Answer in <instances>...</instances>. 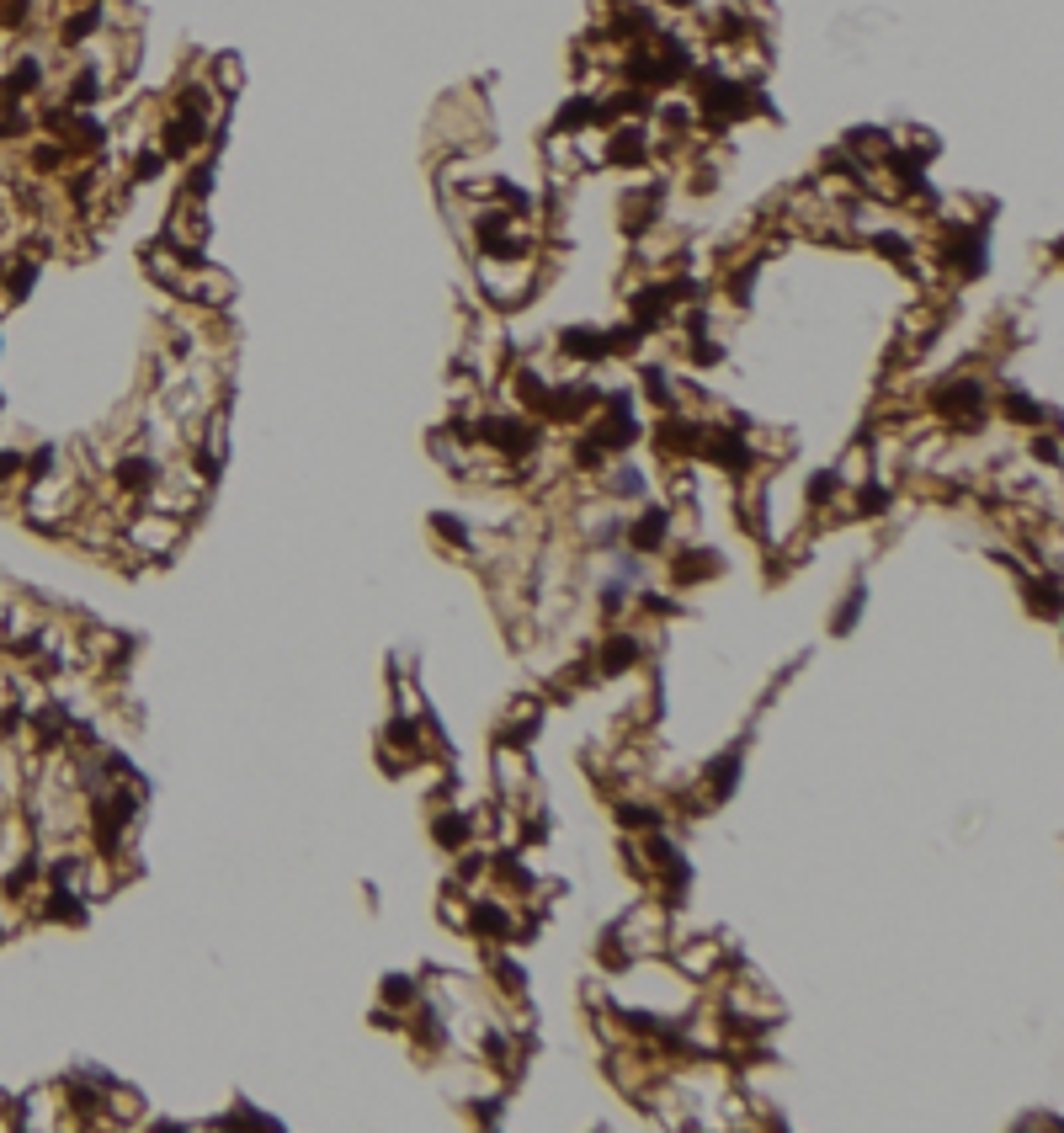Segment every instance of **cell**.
Masks as SVG:
<instances>
[{
  "label": "cell",
  "mask_w": 1064,
  "mask_h": 1133,
  "mask_svg": "<svg viewBox=\"0 0 1064 1133\" xmlns=\"http://www.w3.org/2000/svg\"><path fill=\"white\" fill-rule=\"evenodd\" d=\"M645 394L655 399V405H671V399H676V394H671V373H666V367H645Z\"/></svg>",
  "instance_id": "5"
},
{
  "label": "cell",
  "mask_w": 1064,
  "mask_h": 1133,
  "mask_svg": "<svg viewBox=\"0 0 1064 1133\" xmlns=\"http://www.w3.org/2000/svg\"><path fill=\"white\" fill-rule=\"evenodd\" d=\"M112 479H118L123 490H150V484L160 479V474H155V463H150V458H123Z\"/></svg>",
  "instance_id": "4"
},
{
  "label": "cell",
  "mask_w": 1064,
  "mask_h": 1133,
  "mask_svg": "<svg viewBox=\"0 0 1064 1133\" xmlns=\"http://www.w3.org/2000/svg\"><path fill=\"white\" fill-rule=\"evenodd\" d=\"M634 654H639V644L628 639V633H623V639H613V644H607V671H623V665H634Z\"/></svg>",
  "instance_id": "6"
},
{
  "label": "cell",
  "mask_w": 1064,
  "mask_h": 1133,
  "mask_svg": "<svg viewBox=\"0 0 1064 1133\" xmlns=\"http://www.w3.org/2000/svg\"><path fill=\"white\" fill-rule=\"evenodd\" d=\"M607 484H613V495H639V490H645V474H639V469H623V474H613Z\"/></svg>",
  "instance_id": "11"
},
{
  "label": "cell",
  "mask_w": 1064,
  "mask_h": 1133,
  "mask_svg": "<svg viewBox=\"0 0 1064 1133\" xmlns=\"http://www.w3.org/2000/svg\"><path fill=\"white\" fill-rule=\"evenodd\" d=\"M564 357H586V363H596V357H613L607 352V331H564Z\"/></svg>",
  "instance_id": "3"
},
{
  "label": "cell",
  "mask_w": 1064,
  "mask_h": 1133,
  "mask_svg": "<svg viewBox=\"0 0 1064 1133\" xmlns=\"http://www.w3.org/2000/svg\"><path fill=\"white\" fill-rule=\"evenodd\" d=\"M437 533H442V537H452V543H469V533H463L458 516H437Z\"/></svg>",
  "instance_id": "13"
},
{
  "label": "cell",
  "mask_w": 1064,
  "mask_h": 1133,
  "mask_svg": "<svg viewBox=\"0 0 1064 1133\" xmlns=\"http://www.w3.org/2000/svg\"><path fill=\"white\" fill-rule=\"evenodd\" d=\"M160 171H165V150H144L139 160H133V182H155Z\"/></svg>",
  "instance_id": "7"
},
{
  "label": "cell",
  "mask_w": 1064,
  "mask_h": 1133,
  "mask_svg": "<svg viewBox=\"0 0 1064 1133\" xmlns=\"http://www.w3.org/2000/svg\"><path fill=\"white\" fill-rule=\"evenodd\" d=\"M133 537H139V543H150V527H133ZM155 537H160V543H171V537H176V522H165V527H155Z\"/></svg>",
  "instance_id": "14"
},
{
  "label": "cell",
  "mask_w": 1064,
  "mask_h": 1133,
  "mask_svg": "<svg viewBox=\"0 0 1064 1133\" xmlns=\"http://www.w3.org/2000/svg\"><path fill=\"white\" fill-rule=\"evenodd\" d=\"M883 506H889V490H883V484H862L857 511H862V516H883Z\"/></svg>",
  "instance_id": "9"
},
{
  "label": "cell",
  "mask_w": 1064,
  "mask_h": 1133,
  "mask_svg": "<svg viewBox=\"0 0 1064 1133\" xmlns=\"http://www.w3.org/2000/svg\"><path fill=\"white\" fill-rule=\"evenodd\" d=\"M836 490H841V479H836V474H830V469H820L815 479H809V506H825Z\"/></svg>",
  "instance_id": "8"
},
{
  "label": "cell",
  "mask_w": 1064,
  "mask_h": 1133,
  "mask_svg": "<svg viewBox=\"0 0 1064 1133\" xmlns=\"http://www.w3.org/2000/svg\"><path fill=\"white\" fill-rule=\"evenodd\" d=\"M1032 452H1038L1043 463H1059V448H1053V437H1038V442H1032Z\"/></svg>",
  "instance_id": "15"
},
{
  "label": "cell",
  "mask_w": 1064,
  "mask_h": 1133,
  "mask_svg": "<svg viewBox=\"0 0 1064 1133\" xmlns=\"http://www.w3.org/2000/svg\"><path fill=\"white\" fill-rule=\"evenodd\" d=\"M942 416H979L985 410V384L979 378H953L947 389H936V399H932Z\"/></svg>",
  "instance_id": "1"
},
{
  "label": "cell",
  "mask_w": 1064,
  "mask_h": 1133,
  "mask_svg": "<svg viewBox=\"0 0 1064 1133\" xmlns=\"http://www.w3.org/2000/svg\"><path fill=\"white\" fill-rule=\"evenodd\" d=\"M666 533H671V511L666 506H649V511L628 527V543H634L639 554H655V548L666 543Z\"/></svg>",
  "instance_id": "2"
},
{
  "label": "cell",
  "mask_w": 1064,
  "mask_h": 1133,
  "mask_svg": "<svg viewBox=\"0 0 1064 1133\" xmlns=\"http://www.w3.org/2000/svg\"><path fill=\"white\" fill-rule=\"evenodd\" d=\"M862 596H868V591H862V586L847 596V607H841V618H836V633H847L851 623H857V612H862Z\"/></svg>",
  "instance_id": "12"
},
{
  "label": "cell",
  "mask_w": 1064,
  "mask_h": 1133,
  "mask_svg": "<svg viewBox=\"0 0 1064 1133\" xmlns=\"http://www.w3.org/2000/svg\"><path fill=\"white\" fill-rule=\"evenodd\" d=\"M1000 410L1017 416V421H1043V405H1032L1027 394H1006V399H1000Z\"/></svg>",
  "instance_id": "10"
}]
</instances>
